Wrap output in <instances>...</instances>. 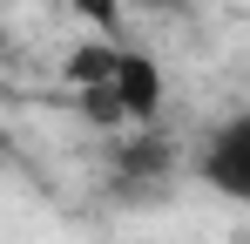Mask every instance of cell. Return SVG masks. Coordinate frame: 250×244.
<instances>
[{
	"label": "cell",
	"instance_id": "6da1fadb",
	"mask_svg": "<svg viewBox=\"0 0 250 244\" xmlns=\"http://www.w3.org/2000/svg\"><path fill=\"white\" fill-rule=\"evenodd\" d=\"M196 176H203L216 197H230V203L250 210V109H244V116H223V122L203 136V149H196Z\"/></svg>",
	"mask_w": 250,
	"mask_h": 244
},
{
	"label": "cell",
	"instance_id": "7a4b0ae2",
	"mask_svg": "<svg viewBox=\"0 0 250 244\" xmlns=\"http://www.w3.org/2000/svg\"><path fill=\"white\" fill-rule=\"evenodd\" d=\"M163 68L142 54V48H122V68H115V102H122L128 129H156V116H163Z\"/></svg>",
	"mask_w": 250,
	"mask_h": 244
},
{
	"label": "cell",
	"instance_id": "3957f363",
	"mask_svg": "<svg viewBox=\"0 0 250 244\" xmlns=\"http://www.w3.org/2000/svg\"><path fill=\"white\" fill-rule=\"evenodd\" d=\"M115 176H122V190H128L135 203H156V197L169 190V176H176V156H169V143H156V129H142Z\"/></svg>",
	"mask_w": 250,
	"mask_h": 244
},
{
	"label": "cell",
	"instance_id": "277c9868",
	"mask_svg": "<svg viewBox=\"0 0 250 244\" xmlns=\"http://www.w3.org/2000/svg\"><path fill=\"white\" fill-rule=\"evenodd\" d=\"M115 68H122V41H108V34L75 41V48H68V61H61L68 88H82V95H95V88H115Z\"/></svg>",
	"mask_w": 250,
	"mask_h": 244
},
{
	"label": "cell",
	"instance_id": "5b68a950",
	"mask_svg": "<svg viewBox=\"0 0 250 244\" xmlns=\"http://www.w3.org/2000/svg\"><path fill=\"white\" fill-rule=\"evenodd\" d=\"M75 21H88L95 34H108V41H122V14H128V0H61Z\"/></svg>",
	"mask_w": 250,
	"mask_h": 244
},
{
	"label": "cell",
	"instance_id": "8992f818",
	"mask_svg": "<svg viewBox=\"0 0 250 244\" xmlns=\"http://www.w3.org/2000/svg\"><path fill=\"white\" fill-rule=\"evenodd\" d=\"M128 7H149V14H169V7H183V0H128Z\"/></svg>",
	"mask_w": 250,
	"mask_h": 244
}]
</instances>
